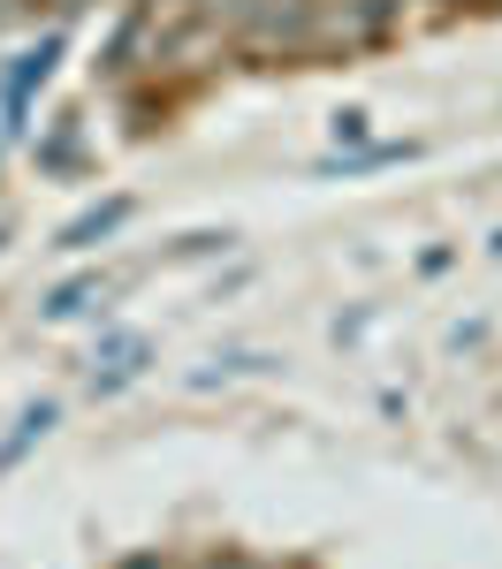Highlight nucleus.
<instances>
[{
  "mask_svg": "<svg viewBox=\"0 0 502 569\" xmlns=\"http://www.w3.org/2000/svg\"><path fill=\"white\" fill-rule=\"evenodd\" d=\"M137 569H152V562H137Z\"/></svg>",
  "mask_w": 502,
  "mask_h": 569,
  "instance_id": "obj_2",
  "label": "nucleus"
},
{
  "mask_svg": "<svg viewBox=\"0 0 502 569\" xmlns=\"http://www.w3.org/2000/svg\"><path fill=\"white\" fill-rule=\"evenodd\" d=\"M228 569H252V562H228Z\"/></svg>",
  "mask_w": 502,
  "mask_h": 569,
  "instance_id": "obj_1",
  "label": "nucleus"
}]
</instances>
